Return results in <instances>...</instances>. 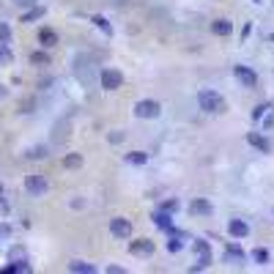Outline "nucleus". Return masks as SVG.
Masks as SVG:
<instances>
[{"label": "nucleus", "instance_id": "nucleus-3", "mask_svg": "<svg viewBox=\"0 0 274 274\" xmlns=\"http://www.w3.org/2000/svg\"><path fill=\"white\" fill-rule=\"evenodd\" d=\"M159 113H162V107H159V102H154V99H143V102L135 104L137 118H159Z\"/></svg>", "mask_w": 274, "mask_h": 274}, {"label": "nucleus", "instance_id": "nucleus-10", "mask_svg": "<svg viewBox=\"0 0 274 274\" xmlns=\"http://www.w3.org/2000/svg\"><path fill=\"white\" fill-rule=\"evenodd\" d=\"M154 225H157L159 230H170V228H173L170 211H164V208H162V211H157V214H154Z\"/></svg>", "mask_w": 274, "mask_h": 274}, {"label": "nucleus", "instance_id": "nucleus-22", "mask_svg": "<svg viewBox=\"0 0 274 274\" xmlns=\"http://www.w3.org/2000/svg\"><path fill=\"white\" fill-rule=\"evenodd\" d=\"M27 157H30V159H41V157H47V148H41V145H39V148H30V151H27Z\"/></svg>", "mask_w": 274, "mask_h": 274}, {"label": "nucleus", "instance_id": "nucleus-17", "mask_svg": "<svg viewBox=\"0 0 274 274\" xmlns=\"http://www.w3.org/2000/svg\"><path fill=\"white\" fill-rule=\"evenodd\" d=\"M195 252H198L200 258H211V250H208L206 241H195Z\"/></svg>", "mask_w": 274, "mask_h": 274}, {"label": "nucleus", "instance_id": "nucleus-26", "mask_svg": "<svg viewBox=\"0 0 274 274\" xmlns=\"http://www.w3.org/2000/svg\"><path fill=\"white\" fill-rule=\"evenodd\" d=\"M162 208H164V211H176V208H178V200H167Z\"/></svg>", "mask_w": 274, "mask_h": 274}, {"label": "nucleus", "instance_id": "nucleus-29", "mask_svg": "<svg viewBox=\"0 0 274 274\" xmlns=\"http://www.w3.org/2000/svg\"><path fill=\"white\" fill-rule=\"evenodd\" d=\"M107 272H110V274H123V269H121V266H110Z\"/></svg>", "mask_w": 274, "mask_h": 274}, {"label": "nucleus", "instance_id": "nucleus-25", "mask_svg": "<svg viewBox=\"0 0 274 274\" xmlns=\"http://www.w3.org/2000/svg\"><path fill=\"white\" fill-rule=\"evenodd\" d=\"M8 236H11V228H8L6 222H0V241H3V239H8Z\"/></svg>", "mask_w": 274, "mask_h": 274}, {"label": "nucleus", "instance_id": "nucleus-21", "mask_svg": "<svg viewBox=\"0 0 274 274\" xmlns=\"http://www.w3.org/2000/svg\"><path fill=\"white\" fill-rule=\"evenodd\" d=\"M252 258H255V263H269V252H266V250H255Z\"/></svg>", "mask_w": 274, "mask_h": 274}, {"label": "nucleus", "instance_id": "nucleus-6", "mask_svg": "<svg viewBox=\"0 0 274 274\" xmlns=\"http://www.w3.org/2000/svg\"><path fill=\"white\" fill-rule=\"evenodd\" d=\"M233 74H236V80L244 85V88H255L258 85V77H255L252 68H247V66H236L233 68Z\"/></svg>", "mask_w": 274, "mask_h": 274}, {"label": "nucleus", "instance_id": "nucleus-8", "mask_svg": "<svg viewBox=\"0 0 274 274\" xmlns=\"http://www.w3.org/2000/svg\"><path fill=\"white\" fill-rule=\"evenodd\" d=\"M233 239H247L250 236V225H247L244 219H230V225H228Z\"/></svg>", "mask_w": 274, "mask_h": 274}, {"label": "nucleus", "instance_id": "nucleus-2", "mask_svg": "<svg viewBox=\"0 0 274 274\" xmlns=\"http://www.w3.org/2000/svg\"><path fill=\"white\" fill-rule=\"evenodd\" d=\"M25 189H27V195H33V198H41V195L49 189V181H47L44 176H39V173H33V176H27V178H25Z\"/></svg>", "mask_w": 274, "mask_h": 274}, {"label": "nucleus", "instance_id": "nucleus-18", "mask_svg": "<svg viewBox=\"0 0 274 274\" xmlns=\"http://www.w3.org/2000/svg\"><path fill=\"white\" fill-rule=\"evenodd\" d=\"M39 17H44V8H33V11H27V14H22V22H33V20H39Z\"/></svg>", "mask_w": 274, "mask_h": 274}, {"label": "nucleus", "instance_id": "nucleus-4", "mask_svg": "<svg viewBox=\"0 0 274 274\" xmlns=\"http://www.w3.org/2000/svg\"><path fill=\"white\" fill-rule=\"evenodd\" d=\"M123 85V74L118 68H104L102 71V88L104 91H118Z\"/></svg>", "mask_w": 274, "mask_h": 274}, {"label": "nucleus", "instance_id": "nucleus-1", "mask_svg": "<svg viewBox=\"0 0 274 274\" xmlns=\"http://www.w3.org/2000/svg\"><path fill=\"white\" fill-rule=\"evenodd\" d=\"M198 104L200 110H206V113H211V115H217V113H225V99L217 93V91H200L198 93Z\"/></svg>", "mask_w": 274, "mask_h": 274}, {"label": "nucleus", "instance_id": "nucleus-27", "mask_svg": "<svg viewBox=\"0 0 274 274\" xmlns=\"http://www.w3.org/2000/svg\"><path fill=\"white\" fill-rule=\"evenodd\" d=\"M110 140H113V143H121L123 135H121V132H115V135H110Z\"/></svg>", "mask_w": 274, "mask_h": 274}, {"label": "nucleus", "instance_id": "nucleus-20", "mask_svg": "<svg viewBox=\"0 0 274 274\" xmlns=\"http://www.w3.org/2000/svg\"><path fill=\"white\" fill-rule=\"evenodd\" d=\"M126 162H129V164H143L145 162V154H140V151H132L129 157H126Z\"/></svg>", "mask_w": 274, "mask_h": 274}, {"label": "nucleus", "instance_id": "nucleus-19", "mask_svg": "<svg viewBox=\"0 0 274 274\" xmlns=\"http://www.w3.org/2000/svg\"><path fill=\"white\" fill-rule=\"evenodd\" d=\"M11 41V27L6 22H0V44H8Z\"/></svg>", "mask_w": 274, "mask_h": 274}, {"label": "nucleus", "instance_id": "nucleus-23", "mask_svg": "<svg viewBox=\"0 0 274 274\" xmlns=\"http://www.w3.org/2000/svg\"><path fill=\"white\" fill-rule=\"evenodd\" d=\"M93 22H96V25H99V27H102V30H104V33H113V30H110V25H107V20H104V17H93Z\"/></svg>", "mask_w": 274, "mask_h": 274}, {"label": "nucleus", "instance_id": "nucleus-5", "mask_svg": "<svg viewBox=\"0 0 274 274\" xmlns=\"http://www.w3.org/2000/svg\"><path fill=\"white\" fill-rule=\"evenodd\" d=\"M110 233L115 236V239H129L132 236V222L123 217H115L113 222H110Z\"/></svg>", "mask_w": 274, "mask_h": 274}, {"label": "nucleus", "instance_id": "nucleus-30", "mask_svg": "<svg viewBox=\"0 0 274 274\" xmlns=\"http://www.w3.org/2000/svg\"><path fill=\"white\" fill-rule=\"evenodd\" d=\"M3 96H6V88H3V85H0V99H3Z\"/></svg>", "mask_w": 274, "mask_h": 274}, {"label": "nucleus", "instance_id": "nucleus-28", "mask_svg": "<svg viewBox=\"0 0 274 274\" xmlns=\"http://www.w3.org/2000/svg\"><path fill=\"white\" fill-rule=\"evenodd\" d=\"M0 58H3V61H11V52H8V49H0Z\"/></svg>", "mask_w": 274, "mask_h": 274}, {"label": "nucleus", "instance_id": "nucleus-9", "mask_svg": "<svg viewBox=\"0 0 274 274\" xmlns=\"http://www.w3.org/2000/svg\"><path fill=\"white\" fill-rule=\"evenodd\" d=\"M39 44L41 47H55V44H58V33H55V30H49V27H41L39 30Z\"/></svg>", "mask_w": 274, "mask_h": 274}, {"label": "nucleus", "instance_id": "nucleus-7", "mask_svg": "<svg viewBox=\"0 0 274 274\" xmlns=\"http://www.w3.org/2000/svg\"><path fill=\"white\" fill-rule=\"evenodd\" d=\"M129 252L137 255V258H148V255H154V241L148 239H137L129 244Z\"/></svg>", "mask_w": 274, "mask_h": 274}, {"label": "nucleus", "instance_id": "nucleus-12", "mask_svg": "<svg viewBox=\"0 0 274 274\" xmlns=\"http://www.w3.org/2000/svg\"><path fill=\"white\" fill-rule=\"evenodd\" d=\"M68 272H77V274H93L96 269L91 266V263H82V260H71V263H68Z\"/></svg>", "mask_w": 274, "mask_h": 274}, {"label": "nucleus", "instance_id": "nucleus-13", "mask_svg": "<svg viewBox=\"0 0 274 274\" xmlns=\"http://www.w3.org/2000/svg\"><path fill=\"white\" fill-rule=\"evenodd\" d=\"M247 143H250V145H255V148H258V151H263V154H269V143H266V140H263L260 135H255V132H252V135H247Z\"/></svg>", "mask_w": 274, "mask_h": 274}, {"label": "nucleus", "instance_id": "nucleus-16", "mask_svg": "<svg viewBox=\"0 0 274 274\" xmlns=\"http://www.w3.org/2000/svg\"><path fill=\"white\" fill-rule=\"evenodd\" d=\"M30 63H36V66H49V55L47 52H33L30 55Z\"/></svg>", "mask_w": 274, "mask_h": 274}, {"label": "nucleus", "instance_id": "nucleus-15", "mask_svg": "<svg viewBox=\"0 0 274 274\" xmlns=\"http://www.w3.org/2000/svg\"><path fill=\"white\" fill-rule=\"evenodd\" d=\"M63 164H66L68 170H77V167H82V157L80 154H68V157L63 159Z\"/></svg>", "mask_w": 274, "mask_h": 274}, {"label": "nucleus", "instance_id": "nucleus-14", "mask_svg": "<svg viewBox=\"0 0 274 274\" xmlns=\"http://www.w3.org/2000/svg\"><path fill=\"white\" fill-rule=\"evenodd\" d=\"M211 211H214V208H211L208 200H195V203H192V214H206V217H208Z\"/></svg>", "mask_w": 274, "mask_h": 274}, {"label": "nucleus", "instance_id": "nucleus-11", "mask_svg": "<svg viewBox=\"0 0 274 274\" xmlns=\"http://www.w3.org/2000/svg\"><path fill=\"white\" fill-rule=\"evenodd\" d=\"M211 30H214L217 36H228V33L233 30V25H230L228 20H214V22H211Z\"/></svg>", "mask_w": 274, "mask_h": 274}, {"label": "nucleus", "instance_id": "nucleus-24", "mask_svg": "<svg viewBox=\"0 0 274 274\" xmlns=\"http://www.w3.org/2000/svg\"><path fill=\"white\" fill-rule=\"evenodd\" d=\"M11 260H25V250H22V247H14V250H11Z\"/></svg>", "mask_w": 274, "mask_h": 274}, {"label": "nucleus", "instance_id": "nucleus-31", "mask_svg": "<svg viewBox=\"0 0 274 274\" xmlns=\"http://www.w3.org/2000/svg\"><path fill=\"white\" fill-rule=\"evenodd\" d=\"M0 195H3V186H0Z\"/></svg>", "mask_w": 274, "mask_h": 274}]
</instances>
